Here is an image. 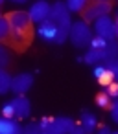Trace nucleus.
I'll return each instance as SVG.
<instances>
[{"label":"nucleus","instance_id":"f257e3e1","mask_svg":"<svg viewBox=\"0 0 118 134\" xmlns=\"http://www.w3.org/2000/svg\"><path fill=\"white\" fill-rule=\"evenodd\" d=\"M11 28V50L24 53L33 41V20L28 11H9L6 15Z\"/></svg>","mask_w":118,"mask_h":134},{"label":"nucleus","instance_id":"f03ea898","mask_svg":"<svg viewBox=\"0 0 118 134\" xmlns=\"http://www.w3.org/2000/svg\"><path fill=\"white\" fill-rule=\"evenodd\" d=\"M92 30L89 26V22L85 20H76L72 22L70 26V33H68V39L72 41V44L79 50H85L90 46V41H92Z\"/></svg>","mask_w":118,"mask_h":134},{"label":"nucleus","instance_id":"7ed1b4c3","mask_svg":"<svg viewBox=\"0 0 118 134\" xmlns=\"http://www.w3.org/2000/svg\"><path fill=\"white\" fill-rule=\"evenodd\" d=\"M43 132L46 134H65V132H76V125L70 118H46L41 121Z\"/></svg>","mask_w":118,"mask_h":134},{"label":"nucleus","instance_id":"20e7f679","mask_svg":"<svg viewBox=\"0 0 118 134\" xmlns=\"http://www.w3.org/2000/svg\"><path fill=\"white\" fill-rule=\"evenodd\" d=\"M112 9V2H105V0H89V4L81 11V17L85 22H92L101 15H109Z\"/></svg>","mask_w":118,"mask_h":134},{"label":"nucleus","instance_id":"39448f33","mask_svg":"<svg viewBox=\"0 0 118 134\" xmlns=\"http://www.w3.org/2000/svg\"><path fill=\"white\" fill-rule=\"evenodd\" d=\"M94 31H96L98 37H101L105 41H114V37H116V22L109 15H101L94 22Z\"/></svg>","mask_w":118,"mask_h":134},{"label":"nucleus","instance_id":"423d86ee","mask_svg":"<svg viewBox=\"0 0 118 134\" xmlns=\"http://www.w3.org/2000/svg\"><path fill=\"white\" fill-rule=\"evenodd\" d=\"M37 33H39V37H41L43 41H46V42H54V44H59V28H57V24H55L54 20H50L48 17L41 22Z\"/></svg>","mask_w":118,"mask_h":134},{"label":"nucleus","instance_id":"0eeeda50","mask_svg":"<svg viewBox=\"0 0 118 134\" xmlns=\"http://www.w3.org/2000/svg\"><path fill=\"white\" fill-rule=\"evenodd\" d=\"M33 85V75L32 74H19L13 77L11 81V92H15L17 96H24Z\"/></svg>","mask_w":118,"mask_h":134},{"label":"nucleus","instance_id":"6e6552de","mask_svg":"<svg viewBox=\"0 0 118 134\" xmlns=\"http://www.w3.org/2000/svg\"><path fill=\"white\" fill-rule=\"evenodd\" d=\"M30 17H32V20L33 22H43L46 17H48V13H50V4L48 2H44V0H39V2H35L32 8H30Z\"/></svg>","mask_w":118,"mask_h":134},{"label":"nucleus","instance_id":"1a4fd4ad","mask_svg":"<svg viewBox=\"0 0 118 134\" xmlns=\"http://www.w3.org/2000/svg\"><path fill=\"white\" fill-rule=\"evenodd\" d=\"M11 105H13L15 118H28L30 112H32V105H30V101H28L24 96H17V97L11 101Z\"/></svg>","mask_w":118,"mask_h":134},{"label":"nucleus","instance_id":"9d476101","mask_svg":"<svg viewBox=\"0 0 118 134\" xmlns=\"http://www.w3.org/2000/svg\"><path fill=\"white\" fill-rule=\"evenodd\" d=\"M20 132H22V127L17 121L6 116H0V134H20Z\"/></svg>","mask_w":118,"mask_h":134},{"label":"nucleus","instance_id":"9b49d317","mask_svg":"<svg viewBox=\"0 0 118 134\" xmlns=\"http://www.w3.org/2000/svg\"><path fill=\"white\" fill-rule=\"evenodd\" d=\"M0 44H4L8 48H11V28L9 22L6 19V15H0Z\"/></svg>","mask_w":118,"mask_h":134},{"label":"nucleus","instance_id":"f8f14e48","mask_svg":"<svg viewBox=\"0 0 118 134\" xmlns=\"http://www.w3.org/2000/svg\"><path fill=\"white\" fill-rule=\"evenodd\" d=\"M103 50H98V48H90L87 53H85V57H83V61L87 63V64H90V66H98V64H103Z\"/></svg>","mask_w":118,"mask_h":134},{"label":"nucleus","instance_id":"ddd939ff","mask_svg":"<svg viewBox=\"0 0 118 134\" xmlns=\"http://www.w3.org/2000/svg\"><path fill=\"white\" fill-rule=\"evenodd\" d=\"M11 81H13L11 74H9L6 68H0V96H2V94H8V92L11 90Z\"/></svg>","mask_w":118,"mask_h":134},{"label":"nucleus","instance_id":"4468645a","mask_svg":"<svg viewBox=\"0 0 118 134\" xmlns=\"http://www.w3.org/2000/svg\"><path fill=\"white\" fill-rule=\"evenodd\" d=\"M11 66V52L8 50V46L0 44V68H8Z\"/></svg>","mask_w":118,"mask_h":134},{"label":"nucleus","instance_id":"2eb2a0df","mask_svg":"<svg viewBox=\"0 0 118 134\" xmlns=\"http://www.w3.org/2000/svg\"><path fill=\"white\" fill-rule=\"evenodd\" d=\"M94 101H96V105L100 107V108H111V96L107 94V92H100L96 97H94Z\"/></svg>","mask_w":118,"mask_h":134},{"label":"nucleus","instance_id":"dca6fc26","mask_svg":"<svg viewBox=\"0 0 118 134\" xmlns=\"http://www.w3.org/2000/svg\"><path fill=\"white\" fill-rule=\"evenodd\" d=\"M87 4H89V0H66V8L70 11H78V13H81Z\"/></svg>","mask_w":118,"mask_h":134},{"label":"nucleus","instance_id":"f3484780","mask_svg":"<svg viewBox=\"0 0 118 134\" xmlns=\"http://www.w3.org/2000/svg\"><path fill=\"white\" fill-rule=\"evenodd\" d=\"M114 81V72L112 70H109V68H105L103 70V74L98 77V83L101 85V86H107V85H111Z\"/></svg>","mask_w":118,"mask_h":134},{"label":"nucleus","instance_id":"a211bd4d","mask_svg":"<svg viewBox=\"0 0 118 134\" xmlns=\"http://www.w3.org/2000/svg\"><path fill=\"white\" fill-rule=\"evenodd\" d=\"M81 123L85 127H89L90 130H94V127H96V116L90 114V112H83L81 114Z\"/></svg>","mask_w":118,"mask_h":134},{"label":"nucleus","instance_id":"6ab92c4d","mask_svg":"<svg viewBox=\"0 0 118 134\" xmlns=\"http://www.w3.org/2000/svg\"><path fill=\"white\" fill-rule=\"evenodd\" d=\"M107 46V41L105 39H101V37H92V41H90V48H98V50H103Z\"/></svg>","mask_w":118,"mask_h":134},{"label":"nucleus","instance_id":"aec40b11","mask_svg":"<svg viewBox=\"0 0 118 134\" xmlns=\"http://www.w3.org/2000/svg\"><path fill=\"white\" fill-rule=\"evenodd\" d=\"M24 130L26 132H32V134H41L43 132V127H41V123H30V125L24 127Z\"/></svg>","mask_w":118,"mask_h":134},{"label":"nucleus","instance_id":"412c9836","mask_svg":"<svg viewBox=\"0 0 118 134\" xmlns=\"http://www.w3.org/2000/svg\"><path fill=\"white\" fill-rule=\"evenodd\" d=\"M2 116H6V118H15V112H13V105H11V101H9V103H4V107H2Z\"/></svg>","mask_w":118,"mask_h":134},{"label":"nucleus","instance_id":"4be33fe9","mask_svg":"<svg viewBox=\"0 0 118 134\" xmlns=\"http://www.w3.org/2000/svg\"><path fill=\"white\" fill-rule=\"evenodd\" d=\"M107 94L111 96V97H118V85L112 81L111 85H107Z\"/></svg>","mask_w":118,"mask_h":134},{"label":"nucleus","instance_id":"5701e85b","mask_svg":"<svg viewBox=\"0 0 118 134\" xmlns=\"http://www.w3.org/2000/svg\"><path fill=\"white\" fill-rule=\"evenodd\" d=\"M111 118H112V121L118 123V99L114 103H111Z\"/></svg>","mask_w":118,"mask_h":134},{"label":"nucleus","instance_id":"b1692460","mask_svg":"<svg viewBox=\"0 0 118 134\" xmlns=\"http://www.w3.org/2000/svg\"><path fill=\"white\" fill-rule=\"evenodd\" d=\"M103 66H105V68H109V70H111V68H114V66L118 68V53H116V57H114V61H112V63H107V64H103Z\"/></svg>","mask_w":118,"mask_h":134},{"label":"nucleus","instance_id":"393cba45","mask_svg":"<svg viewBox=\"0 0 118 134\" xmlns=\"http://www.w3.org/2000/svg\"><path fill=\"white\" fill-rule=\"evenodd\" d=\"M13 2H17V4H26L28 0H13Z\"/></svg>","mask_w":118,"mask_h":134},{"label":"nucleus","instance_id":"a878e982","mask_svg":"<svg viewBox=\"0 0 118 134\" xmlns=\"http://www.w3.org/2000/svg\"><path fill=\"white\" fill-rule=\"evenodd\" d=\"M116 37H118V20H116Z\"/></svg>","mask_w":118,"mask_h":134},{"label":"nucleus","instance_id":"bb28decb","mask_svg":"<svg viewBox=\"0 0 118 134\" xmlns=\"http://www.w3.org/2000/svg\"><path fill=\"white\" fill-rule=\"evenodd\" d=\"M2 4H4V0H0V6H2Z\"/></svg>","mask_w":118,"mask_h":134},{"label":"nucleus","instance_id":"cd10ccee","mask_svg":"<svg viewBox=\"0 0 118 134\" xmlns=\"http://www.w3.org/2000/svg\"><path fill=\"white\" fill-rule=\"evenodd\" d=\"M105 2H112V0H105Z\"/></svg>","mask_w":118,"mask_h":134},{"label":"nucleus","instance_id":"c85d7f7f","mask_svg":"<svg viewBox=\"0 0 118 134\" xmlns=\"http://www.w3.org/2000/svg\"><path fill=\"white\" fill-rule=\"evenodd\" d=\"M116 20H118V15H116Z\"/></svg>","mask_w":118,"mask_h":134}]
</instances>
